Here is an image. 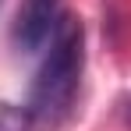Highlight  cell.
<instances>
[{
  "instance_id": "cell-2",
  "label": "cell",
  "mask_w": 131,
  "mask_h": 131,
  "mask_svg": "<svg viewBox=\"0 0 131 131\" xmlns=\"http://www.w3.org/2000/svg\"><path fill=\"white\" fill-rule=\"evenodd\" d=\"M60 4L64 0H21L18 18H14V46L25 53H36L50 43L53 28L60 21Z\"/></svg>"
},
{
  "instance_id": "cell-1",
  "label": "cell",
  "mask_w": 131,
  "mask_h": 131,
  "mask_svg": "<svg viewBox=\"0 0 131 131\" xmlns=\"http://www.w3.org/2000/svg\"><path fill=\"white\" fill-rule=\"evenodd\" d=\"M82 67H85V28L78 18L60 14L28 92V117H36L39 124H57L60 117H67L82 85Z\"/></svg>"
}]
</instances>
